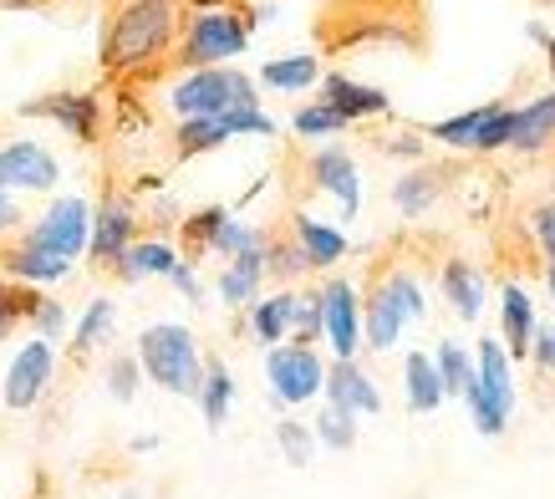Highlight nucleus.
Wrapping results in <instances>:
<instances>
[{
  "mask_svg": "<svg viewBox=\"0 0 555 499\" xmlns=\"http://www.w3.org/2000/svg\"><path fill=\"white\" fill-rule=\"evenodd\" d=\"M169 285H173V291H184L189 300H199V306H204V281H199V260H189V255H184V260H179V266H173Z\"/></svg>",
  "mask_w": 555,
  "mask_h": 499,
  "instance_id": "nucleus-45",
  "label": "nucleus"
},
{
  "mask_svg": "<svg viewBox=\"0 0 555 499\" xmlns=\"http://www.w3.org/2000/svg\"><path fill=\"white\" fill-rule=\"evenodd\" d=\"M260 285H266V250H245L235 260H224L215 291L230 311H250L255 300H260Z\"/></svg>",
  "mask_w": 555,
  "mask_h": 499,
  "instance_id": "nucleus-20",
  "label": "nucleus"
},
{
  "mask_svg": "<svg viewBox=\"0 0 555 499\" xmlns=\"http://www.w3.org/2000/svg\"><path fill=\"white\" fill-rule=\"evenodd\" d=\"M26 321H31V332L41 336V342H51V347H56V342L67 336V327H72L67 306H62V300H51V296H36V306L26 311Z\"/></svg>",
  "mask_w": 555,
  "mask_h": 499,
  "instance_id": "nucleus-39",
  "label": "nucleus"
},
{
  "mask_svg": "<svg viewBox=\"0 0 555 499\" xmlns=\"http://www.w3.org/2000/svg\"><path fill=\"white\" fill-rule=\"evenodd\" d=\"M235 0H189V11H230Z\"/></svg>",
  "mask_w": 555,
  "mask_h": 499,
  "instance_id": "nucleus-49",
  "label": "nucleus"
},
{
  "mask_svg": "<svg viewBox=\"0 0 555 499\" xmlns=\"http://www.w3.org/2000/svg\"><path fill=\"white\" fill-rule=\"evenodd\" d=\"M255 16H245L240 5L230 11H189V21L179 26L173 41V62L184 72H204V67H235V56L250 47Z\"/></svg>",
  "mask_w": 555,
  "mask_h": 499,
  "instance_id": "nucleus-3",
  "label": "nucleus"
},
{
  "mask_svg": "<svg viewBox=\"0 0 555 499\" xmlns=\"http://www.w3.org/2000/svg\"><path fill=\"white\" fill-rule=\"evenodd\" d=\"M21 117H47L67 138L92 143L102 128V98L98 92H47V98H36V102H21Z\"/></svg>",
  "mask_w": 555,
  "mask_h": 499,
  "instance_id": "nucleus-12",
  "label": "nucleus"
},
{
  "mask_svg": "<svg viewBox=\"0 0 555 499\" xmlns=\"http://www.w3.org/2000/svg\"><path fill=\"white\" fill-rule=\"evenodd\" d=\"M0 266H5V276H11L16 285H31V291H41V285H62L72 276V260L51 255V250L26 245V240H16V245L5 250Z\"/></svg>",
  "mask_w": 555,
  "mask_h": 499,
  "instance_id": "nucleus-19",
  "label": "nucleus"
},
{
  "mask_svg": "<svg viewBox=\"0 0 555 499\" xmlns=\"http://www.w3.org/2000/svg\"><path fill=\"white\" fill-rule=\"evenodd\" d=\"M51 378H56V347L31 336V342H21L16 357L5 362V383H0V402L11 408V413H31L36 402L51 393Z\"/></svg>",
  "mask_w": 555,
  "mask_h": 499,
  "instance_id": "nucleus-8",
  "label": "nucleus"
},
{
  "mask_svg": "<svg viewBox=\"0 0 555 499\" xmlns=\"http://www.w3.org/2000/svg\"><path fill=\"white\" fill-rule=\"evenodd\" d=\"M21 225H26L21 194H0V240H5V234H21Z\"/></svg>",
  "mask_w": 555,
  "mask_h": 499,
  "instance_id": "nucleus-46",
  "label": "nucleus"
},
{
  "mask_svg": "<svg viewBox=\"0 0 555 499\" xmlns=\"http://www.w3.org/2000/svg\"><path fill=\"white\" fill-rule=\"evenodd\" d=\"M317 300H321V342L332 347V362H357V351H362V291L347 276H332L317 291Z\"/></svg>",
  "mask_w": 555,
  "mask_h": 499,
  "instance_id": "nucleus-7",
  "label": "nucleus"
},
{
  "mask_svg": "<svg viewBox=\"0 0 555 499\" xmlns=\"http://www.w3.org/2000/svg\"><path fill=\"white\" fill-rule=\"evenodd\" d=\"M296 300H301L296 285H275L270 296H260L250 306V336L266 351L281 347V342H291V327H296Z\"/></svg>",
  "mask_w": 555,
  "mask_h": 499,
  "instance_id": "nucleus-17",
  "label": "nucleus"
},
{
  "mask_svg": "<svg viewBox=\"0 0 555 499\" xmlns=\"http://www.w3.org/2000/svg\"><path fill=\"white\" fill-rule=\"evenodd\" d=\"M311 438H317L321 449L347 453L357 444V418L352 413H337V408H321L317 423H311Z\"/></svg>",
  "mask_w": 555,
  "mask_h": 499,
  "instance_id": "nucleus-34",
  "label": "nucleus"
},
{
  "mask_svg": "<svg viewBox=\"0 0 555 499\" xmlns=\"http://www.w3.org/2000/svg\"><path fill=\"white\" fill-rule=\"evenodd\" d=\"M179 26H184L179 0H122L113 11L107 41H102V62L118 77H138L169 56L179 41Z\"/></svg>",
  "mask_w": 555,
  "mask_h": 499,
  "instance_id": "nucleus-1",
  "label": "nucleus"
},
{
  "mask_svg": "<svg viewBox=\"0 0 555 499\" xmlns=\"http://www.w3.org/2000/svg\"><path fill=\"white\" fill-rule=\"evenodd\" d=\"M224 143H230L224 117H189V123H179V133H173V149H179V158H199V153L224 149Z\"/></svg>",
  "mask_w": 555,
  "mask_h": 499,
  "instance_id": "nucleus-30",
  "label": "nucleus"
},
{
  "mask_svg": "<svg viewBox=\"0 0 555 499\" xmlns=\"http://www.w3.org/2000/svg\"><path fill=\"white\" fill-rule=\"evenodd\" d=\"M235 215V209H224V204H209V209H199V215L179 219V230H184V245L194 250V255H204V250L215 245V234L224 230V219Z\"/></svg>",
  "mask_w": 555,
  "mask_h": 499,
  "instance_id": "nucleus-37",
  "label": "nucleus"
},
{
  "mask_svg": "<svg viewBox=\"0 0 555 499\" xmlns=\"http://www.w3.org/2000/svg\"><path fill=\"white\" fill-rule=\"evenodd\" d=\"M194 402H199V413L209 428H224V418L235 408V378H230V367L219 362V357L204 362V383H199V393H194Z\"/></svg>",
  "mask_w": 555,
  "mask_h": 499,
  "instance_id": "nucleus-27",
  "label": "nucleus"
},
{
  "mask_svg": "<svg viewBox=\"0 0 555 499\" xmlns=\"http://www.w3.org/2000/svg\"><path fill=\"white\" fill-rule=\"evenodd\" d=\"M138 383H143V367H138L133 351H118L107 362V398L113 402H133L138 398Z\"/></svg>",
  "mask_w": 555,
  "mask_h": 499,
  "instance_id": "nucleus-40",
  "label": "nucleus"
},
{
  "mask_svg": "<svg viewBox=\"0 0 555 499\" xmlns=\"http://www.w3.org/2000/svg\"><path fill=\"white\" fill-rule=\"evenodd\" d=\"M118 499H149V495H138V489H128V495H118Z\"/></svg>",
  "mask_w": 555,
  "mask_h": 499,
  "instance_id": "nucleus-53",
  "label": "nucleus"
},
{
  "mask_svg": "<svg viewBox=\"0 0 555 499\" xmlns=\"http://www.w3.org/2000/svg\"><path fill=\"white\" fill-rule=\"evenodd\" d=\"M545 285H551V300H555V266H545Z\"/></svg>",
  "mask_w": 555,
  "mask_h": 499,
  "instance_id": "nucleus-52",
  "label": "nucleus"
},
{
  "mask_svg": "<svg viewBox=\"0 0 555 499\" xmlns=\"http://www.w3.org/2000/svg\"><path fill=\"white\" fill-rule=\"evenodd\" d=\"M266 398L275 413H291V408H306V402L321 398L326 387V357L317 347H296V342H281V347L266 351Z\"/></svg>",
  "mask_w": 555,
  "mask_h": 499,
  "instance_id": "nucleus-5",
  "label": "nucleus"
},
{
  "mask_svg": "<svg viewBox=\"0 0 555 499\" xmlns=\"http://www.w3.org/2000/svg\"><path fill=\"white\" fill-rule=\"evenodd\" d=\"M169 107L179 113V123H189V117H219V113H235V107H260V98H255L250 72L204 67V72H184L169 87Z\"/></svg>",
  "mask_w": 555,
  "mask_h": 499,
  "instance_id": "nucleus-4",
  "label": "nucleus"
},
{
  "mask_svg": "<svg viewBox=\"0 0 555 499\" xmlns=\"http://www.w3.org/2000/svg\"><path fill=\"white\" fill-rule=\"evenodd\" d=\"M306 174H311V183H317L321 194L337 200L341 219H357V209H362V168H357V158L341 143H321L306 158Z\"/></svg>",
  "mask_w": 555,
  "mask_h": 499,
  "instance_id": "nucleus-10",
  "label": "nucleus"
},
{
  "mask_svg": "<svg viewBox=\"0 0 555 499\" xmlns=\"http://www.w3.org/2000/svg\"><path fill=\"white\" fill-rule=\"evenodd\" d=\"M149 449H158V438H153V433H143V438H133V453H149Z\"/></svg>",
  "mask_w": 555,
  "mask_h": 499,
  "instance_id": "nucleus-50",
  "label": "nucleus"
},
{
  "mask_svg": "<svg viewBox=\"0 0 555 499\" xmlns=\"http://www.w3.org/2000/svg\"><path fill=\"white\" fill-rule=\"evenodd\" d=\"M403 398L413 413H438L443 408V378H438V367L428 351H408L403 357Z\"/></svg>",
  "mask_w": 555,
  "mask_h": 499,
  "instance_id": "nucleus-25",
  "label": "nucleus"
},
{
  "mask_svg": "<svg viewBox=\"0 0 555 499\" xmlns=\"http://www.w3.org/2000/svg\"><path fill=\"white\" fill-rule=\"evenodd\" d=\"M525 225H530V234H535L540 255H545V260H551V266H555V200L535 204V209H530V219H525Z\"/></svg>",
  "mask_w": 555,
  "mask_h": 499,
  "instance_id": "nucleus-44",
  "label": "nucleus"
},
{
  "mask_svg": "<svg viewBox=\"0 0 555 499\" xmlns=\"http://www.w3.org/2000/svg\"><path fill=\"white\" fill-rule=\"evenodd\" d=\"M555 143V92L525 102L509 117V149L515 153H545Z\"/></svg>",
  "mask_w": 555,
  "mask_h": 499,
  "instance_id": "nucleus-21",
  "label": "nucleus"
},
{
  "mask_svg": "<svg viewBox=\"0 0 555 499\" xmlns=\"http://www.w3.org/2000/svg\"><path fill=\"white\" fill-rule=\"evenodd\" d=\"M306 255L301 245L291 240V234H270V245H266V281H281V285H296L306 276Z\"/></svg>",
  "mask_w": 555,
  "mask_h": 499,
  "instance_id": "nucleus-32",
  "label": "nucleus"
},
{
  "mask_svg": "<svg viewBox=\"0 0 555 499\" xmlns=\"http://www.w3.org/2000/svg\"><path fill=\"white\" fill-rule=\"evenodd\" d=\"M383 153H387V158H423V153H428V143H423L418 133H398V138H387V143H383Z\"/></svg>",
  "mask_w": 555,
  "mask_h": 499,
  "instance_id": "nucleus-48",
  "label": "nucleus"
},
{
  "mask_svg": "<svg viewBox=\"0 0 555 499\" xmlns=\"http://www.w3.org/2000/svg\"><path fill=\"white\" fill-rule=\"evenodd\" d=\"M275 444H281V453H286V464L306 469L311 464V453H317V438H311V423H301V418H281L275 423Z\"/></svg>",
  "mask_w": 555,
  "mask_h": 499,
  "instance_id": "nucleus-38",
  "label": "nucleus"
},
{
  "mask_svg": "<svg viewBox=\"0 0 555 499\" xmlns=\"http://www.w3.org/2000/svg\"><path fill=\"white\" fill-rule=\"evenodd\" d=\"M403 311L392 306V296L383 291V281L372 285V296L362 300V347L372 351H392L398 342H403Z\"/></svg>",
  "mask_w": 555,
  "mask_h": 499,
  "instance_id": "nucleus-23",
  "label": "nucleus"
},
{
  "mask_svg": "<svg viewBox=\"0 0 555 499\" xmlns=\"http://www.w3.org/2000/svg\"><path fill=\"white\" fill-rule=\"evenodd\" d=\"M530 351H535L540 372H555V321H551V327H535V342H530Z\"/></svg>",
  "mask_w": 555,
  "mask_h": 499,
  "instance_id": "nucleus-47",
  "label": "nucleus"
},
{
  "mask_svg": "<svg viewBox=\"0 0 555 499\" xmlns=\"http://www.w3.org/2000/svg\"><path fill=\"white\" fill-rule=\"evenodd\" d=\"M545 56H551V72H555V31H551V41H545Z\"/></svg>",
  "mask_w": 555,
  "mask_h": 499,
  "instance_id": "nucleus-51",
  "label": "nucleus"
},
{
  "mask_svg": "<svg viewBox=\"0 0 555 499\" xmlns=\"http://www.w3.org/2000/svg\"><path fill=\"white\" fill-rule=\"evenodd\" d=\"M383 291L392 296V306L403 311V321H423V317H428V291L418 285V276H408V270H387Z\"/></svg>",
  "mask_w": 555,
  "mask_h": 499,
  "instance_id": "nucleus-33",
  "label": "nucleus"
},
{
  "mask_svg": "<svg viewBox=\"0 0 555 499\" xmlns=\"http://www.w3.org/2000/svg\"><path fill=\"white\" fill-rule=\"evenodd\" d=\"M500 102H485V107H469V113H454L443 117V123H434L428 128V138L434 143H443V149H474V138H479V128L489 123V113H494Z\"/></svg>",
  "mask_w": 555,
  "mask_h": 499,
  "instance_id": "nucleus-31",
  "label": "nucleus"
},
{
  "mask_svg": "<svg viewBox=\"0 0 555 499\" xmlns=\"http://www.w3.org/2000/svg\"><path fill=\"white\" fill-rule=\"evenodd\" d=\"M143 378L158 383L164 393L173 398H194L204 383V351H199V336L189 332L184 321H153L138 332V347H133Z\"/></svg>",
  "mask_w": 555,
  "mask_h": 499,
  "instance_id": "nucleus-2",
  "label": "nucleus"
},
{
  "mask_svg": "<svg viewBox=\"0 0 555 499\" xmlns=\"http://www.w3.org/2000/svg\"><path fill=\"white\" fill-rule=\"evenodd\" d=\"M36 296H41V291H31V285L0 281V336H5V332H16L21 321H26V311L36 306Z\"/></svg>",
  "mask_w": 555,
  "mask_h": 499,
  "instance_id": "nucleus-41",
  "label": "nucleus"
},
{
  "mask_svg": "<svg viewBox=\"0 0 555 499\" xmlns=\"http://www.w3.org/2000/svg\"><path fill=\"white\" fill-rule=\"evenodd\" d=\"M62 179V164L47 143L36 138H11L0 143V194H47Z\"/></svg>",
  "mask_w": 555,
  "mask_h": 499,
  "instance_id": "nucleus-9",
  "label": "nucleus"
},
{
  "mask_svg": "<svg viewBox=\"0 0 555 499\" xmlns=\"http://www.w3.org/2000/svg\"><path fill=\"white\" fill-rule=\"evenodd\" d=\"M21 240L77 266L87 255V240H92V204L82 194H62V200H51L41 209V219H36L31 230H21Z\"/></svg>",
  "mask_w": 555,
  "mask_h": 499,
  "instance_id": "nucleus-6",
  "label": "nucleus"
},
{
  "mask_svg": "<svg viewBox=\"0 0 555 499\" xmlns=\"http://www.w3.org/2000/svg\"><path fill=\"white\" fill-rule=\"evenodd\" d=\"M438 285H443V300L454 306V317L464 321H479V311H485V270L469 266V260H443V276H438Z\"/></svg>",
  "mask_w": 555,
  "mask_h": 499,
  "instance_id": "nucleus-22",
  "label": "nucleus"
},
{
  "mask_svg": "<svg viewBox=\"0 0 555 499\" xmlns=\"http://www.w3.org/2000/svg\"><path fill=\"white\" fill-rule=\"evenodd\" d=\"M291 133L296 138H337V133H347V123H341L326 102H306V107L291 113Z\"/></svg>",
  "mask_w": 555,
  "mask_h": 499,
  "instance_id": "nucleus-36",
  "label": "nucleus"
},
{
  "mask_svg": "<svg viewBox=\"0 0 555 499\" xmlns=\"http://www.w3.org/2000/svg\"><path fill=\"white\" fill-rule=\"evenodd\" d=\"M184 255L164 240V234H149V240H133V245L118 255V281H128V285H138V281H169L173 276V266H179Z\"/></svg>",
  "mask_w": 555,
  "mask_h": 499,
  "instance_id": "nucleus-16",
  "label": "nucleus"
},
{
  "mask_svg": "<svg viewBox=\"0 0 555 499\" xmlns=\"http://www.w3.org/2000/svg\"><path fill=\"white\" fill-rule=\"evenodd\" d=\"M438 194H443V174L438 168H413V174L392 183V204H398L403 219H423L438 204Z\"/></svg>",
  "mask_w": 555,
  "mask_h": 499,
  "instance_id": "nucleus-28",
  "label": "nucleus"
},
{
  "mask_svg": "<svg viewBox=\"0 0 555 499\" xmlns=\"http://www.w3.org/2000/svg\"><path fill=\"white\" fill-rule=\"evenodd\" d=\"M332 113L352 128V123H367V117H387L392 113V98L383 87H367V82H352L347 72H321V98Z\"/></svg>",
  "mask_w": 555,
  "mask_h": 499,
  "instance_id": "nucleus-13",
  "label": "nucleus"
},
{
  "mask_svg": "<svg viewBox=\"0 0 555 499\" xmlns=\"http://www.w3.org/2000/svg\"><path fill=\"white\" fill-rule=\"evenodd\" d=\"M260 87H270V92H306V87L321 82V62L311 56V51H291V56H270L266 67H260V77H255Z\"/></svg>",
  "mask_w": 555,
  "mask_h": 499,
  "instance_id": "nucleus-26",
  "label": "nucleus"
},
{
  "mask_svg": "<svg viewBox=\"0 0 555 499\" xmlns=\"http://www.w3.org/2000/svg\"><path fill=\"white\" fill-rule=\"evenodd\" d=\"M434 367H438V378H443V393H449V398L464 393L474 378V362H469V351H464V342H438Z\"/></svg>",
  "mask_w": 555,
  "mask_h": 499,
  "instance_id": "nucleus-35",
  "label": "nucleus"
},
{
  "mask_svg": "<svg viewBox=\"0 0 555 499\" xmlns=\"http://www.w3.org/2000/svg\"><path fill=\"white\" fill-rule=\"evenodd\" d=\"M474 387L485 393V402L500 418L515 413V367H509V351L500 336H485L479 342V357H474Z\"/></svg>",
  "mask_w": 555,
  "mask_h": 499,
  "instance_id": "nucleus-15",
  "label": "nucleus"
},
{
  "mask_svg": "<svg viewBox=\"0 0 555 499\" xmlns=\"http://www.w3.org/2000/svg\"><path fill=\"white\" fill-rule=\"evenodd\" d=\"M509 117H515V107H509V102H500V107L489 113V123L479 128V138H474V153H500V149H509Z\"/></svg>",
  "mask_w": 555,
  "mask_h": 499,
  "instance_id": "nucleus-43",
  "label": "nucleus"
},
{
  "mask_svg": "<svg viewBox=\"0 0 555 499\" xmlns=\"http://www.w3.org/2000/svg\"><path fill=\"white\" fill-rule=\"evenodd\" d=\"M291 240L301 245L311 270H337L347 260V234L317 215H291Z\"/></svg>",
  "mask_w": 555,
  "mask_h": 499,
  "instance_id": "nucleus-18",
  "label": "nucleus"
},
{
  "mask_svg": "<svg viewBox=\"0 0 555 499\" xmlns=\"http://www.w3.org/2000/svg\"><path fill=\"white\" fill-rule=\"evenodd\" d=\"M321 398H326V408L352 413V418L383 413V393H377V383H372L357 362H326V387H321Z\"/></svg>",
  "mask_w": 555,
  "mask_h": 499,
  "instance_id": "nucleus-14",
  "label": "nucleus"
},
{
  "mask_svg": "<svg viewBox=\"0 0 555 499\" xmlns=\"http://www.w3.org/2000/svg\"><path fill=\"white\" fill-rule=\"evenodd\" d=\"M291 342H296V347H317L321 342V300H317V291H301V300H296V327H291Z\"/></svg>",
  "mask_w": 555,
  "mask_h": 499,
  "instance_id": "nucleus-42",
  "label": "nucleus"
},
{
  "mask_svg": "<svg viewBox=\"0 0 555 499\" xmlns=\"http://www.w3.org/2000/svg\"><path fill=\"white\" fill-rule=\"evenodd\" d=\"M500 342H509V357H525L535 342V300L525 285H505L500 291Z\"/></svg>",
  "mask_w": 555,
  "mask_h": 499,
  "instance_id": "nucleus-24",
  "label": "nucleus"
},
{
  "mask_svg": "<svg viewBox=\"0 0 555 499\" xmlns=\"http://www.w3.org/2000/svg\"><path fill=\"white\" fill-rule=\"evenodd\" d=\"M138 240V204L128 194H107L102 204H92V240L87 255L98 266H118V255Z\"/></svg>",
  "mask_w": 555,
  "mask_h": 499,
  "instance_id": "nucleus-11",
  "label": "nucleus"
},
{
  "mask_svg": "<svg viewBox=\"0 0 555 499\" xmlns=\"http://www.w3.org/2000/svg\"><path fill=\"white\" fill-rule=\"evenodd\" d=\"M113 327H118V300H113V296H92V300H87V311L77 317V327H72V351H77V357L98 351L102 342L113 336Z\"/></svg>",
  "mask_w": 555,
  "mask_h": 499,
  "instance_id": "nucleus-29",
  "label": "nucleus"
}]
</instances>
